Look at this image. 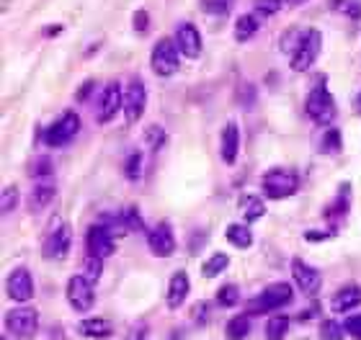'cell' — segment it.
<instances>
[{"label":"cell","instance_id":"45","mask_svg":"<svg viewBox=\"0 0 361 340\" xmlns=\"http://www.w3.org/2000/svg\"><path fill=\"white\" fill-rule=\"evenodd\" d=\"M359 106H361V98H359Z\"/></svg>","mask_w":361,"mask_h":340},{"label":"cell","instance_id":"27","mask_svg":"<svg viewBox=\"0 0 361 340\" xmlns=\"http://www.w3.org/2000/svg\"><path fill=\"white\" fill-rule=\"evenodd\" d=\"M227 266H230V258H227L225 253H212L209 258H206L204 266H202V273H204L206 279H212V276L225 271Z\"/></svg>","mask_w":361,"mask_h":340},{"label":"cell","instance_id":"24","mask_svg":"<svg viewBox=\"0 0 361 340\" xmlns=\"http://www.w3.org/2000/svg\"><path fill=\"white\" fill-rule=\"evenodd\" d=\"M80 332L88 338H108L111 335V325L104 317H86L80 322Z\"/></svg>","mask_w":361,"mask_h":340},{"label":"cell","instance_id":"4","mask_svg":"<svg viewBox=\"0 0 361 340\" xmlns=\"http://www.w3.org/2000/svg\"><path fill=\"white\" fill-rule=\"evenodd\" d=\"M261 186H264V194L269 199H289L300 188V178L289 168H271L264 173Z\"/></svg>","mask_w":361,"mask_h":340},{"label":"cell","instance_id":"16","mask_svg":"<svg viewBox=\"0 0 361 340\" xmlns=\"http://www.w3.org/2000/svg\"><path fill=\"white\" fill-rule=\"evenodd\" d=\"M147 245H150V250L160 258H166L176 250V234L170 230V224L168 222H157L150 232H147Z\"/></svg>","mask_w":361,"mask_h":340},{"label":"cell","instance_id":"5","mask_svg":"<svg viewBox=\"0 0 361 340\" xmlns=\"http://www.w3.org/2000/svg\"><path fill=\"white\" fill-rule=\"evenodd\" d=\"M178 59H181V52L176 47V39H163L155 41V47H153V57H150V65L155 70V75L160 78H170L173 72L178 70Z\"/></svg>","mask_w":361,"mask_h":340},{"label":"cell","instance_id":"11","mask_svg":"<svg viewBox=\"0 0 361 340\" xmlns=\"http://www.w3.org/2000/svg\"><path fill=\"white\" fill-rule=\"evenodd\" d=\"M68 301L70 307L75 312H90L93 304H96V294H93V283L83 276V273H75L68 283Z\"/></svg>","mask_w":361,"mask_h":340},{"label":"cell","instance_id":"44","mask_svg":"<svg viewBox=\"0 0 361 340\" xmlns=\"http://www.w3.org/2000/svg\"><path fill=\"white\" fill-rule=\"evenodd\" d=\"M304 0H286V6H294V8H297V6H302Z\"/></svg>","mask_w":361,"mask_h":340},{"label":"cell","instance_id":"13","mask_svg":"<svg viewBox=\"0 0 361 340\" xmlns=\"http://www.w3.org/2000/svg\"><path fill=\"white\" fill-rule=\"evenodd\" d=\"M292 279H294V283H297V289L302 294H307V297L318 294V289L322 286L320 271L313 268L310 263L300 261V258H294L292 261Z\"/></svg>","mask_w":361,"mask_h":340},{"label":"cell","instance_id":"21","mask_svg":"<svg viewBox=\"0 0 361 340\" xmlns=\"http://www.w3.org/2000/svg\"><path fill=\"white\" fill-rule=\"evenodd\" d=\"M255 31H258V16H255V13H243V16H237V21H235V39L237 41L253 39Z\"/></svg>","mask_w":361,"mask_h":340},{"label":"cell","instance_id":"23","mask_svg":"<svg viewBox=\"0 0 361 340\" xmlns=\"http://www.w3.org/2000/svg\"><path fill=\"white\" fill-rule=\"evenodd\" d=\"M227 240H230V245L240 248V250L251 248V245H253V234H251V227H248V224H240V222L230 224V227H227Z\"/></svg>","mask_w":361,"mask_h":340},{"label":"cell","instance_id":"29","mask_svg":"<svg viewBox=\"0 0 361 340\" xmlns=\"http://www.w3.org/2000/svg\"><path fill=\"white\" fill-rule=\"evenodd\" d=\"M217 304L219 307H237L240 304V289L235 283H227L217 292Z\"/></svg>","mask_w":361,"mask_h":340},{"label":"cell","instance_id":"36","mask_svg":"<svg viewBox=\"0 0 361 340\" xmlns=\"http://www.w3.org/2000/svg\"><path fill=\"white\" fill-rule=\"evenodd\" d=\"M341 147V132L338 129H328L325 137H322V150L325 152H335Z\"/></svg>","mask_w":361,"mask_h":340},{"label":"cell","instance_id":"42","mask_svg":"<svg viewBox=\"0 0 361 340\" xmlns=\"http://www.w3.org/2000/svg\"><path fill=\"white\" fill-rule=\"evenodd\" d=\"M142 338H145V325H137L135 330L127 335V340H142Z\"/></svg>","mask_w":361,"mask_h":340},{"label":"cell","instance_id":"2","mask_svg":"<svg viewBox=\"0 0 361 340\" xmlns=\"http://www.w3.org/2000/svg\"><path fill=\"white\" fill-rule=\"evenodd\" d=\"M294 297L292 286L289 283H271L266 286L261 294H255L253 299H248L245 304V314L248 317H255V314H266V312H273V310H282L284 304H289Z\"/></svg>","mask_w":361,"mask_h":340},{"label":"cell","instance_id":"33","mask_svg":"<svg viewBox=\"0 0 361 340\" xmlns=\"http://www.w3.org/2000/svg\"><path fill=\"white\" fill-rule=\"evenodd\" d=\"M202 8L209 16H227L230 8H233V0H202Z\"/></svg>","mask_w":361,"mask_h":340},{"label":"cell","instance_id":"19","mask_svg":"<svg viewBox=\"0 0 361 340\" xmlns=\"http://www.w3.org/2000/svg\"><path fill=\"white\" fill-rule=\"evenodd\" d=\"M191 292V281H188V273L186 271H176L170 276V283H168V307L170 310H178L186 301Z\"/></svg>","mask_w":361,"mask_h":340},{"label":"cell","instance_id":"26","mask_svg":"<svg viewBox=\"0 0 361 340\" xmlns=\"http://www.w3.org/2000/svg\"><path fill=\"white\" fill-rule=\"evenodd\" d=\"M286 330H289V317H286V314H273L271 320H269V325H266V338L284 340Z\"/></svg>","mask_w":361,"mask_h":340},{"label":"cell","instance_id":"20","mask_svg":"<svg viewBox=\"0 0 361 340\" xmlns=\"http://www.w3.org/2000/svg\"><path fill=\"white\" fill-rule=\"evenodd\" d=\"M55 183L52 181H37V186L31 188L29 194V212L37 214V212H44L52 201H55Z\"/></svg>","mask_w":361,"mask_h":340},{"label":"cell","instance_id":"8","mask_svg":"<svg viewBox=\"0 0 361 340\" xmlns=\"http://www.w3.org/2000/svg\"><path fill=\"white\" fill-rule=\"evenodd\" d=\"M147 108V88L142 78H129L127 88H124V121L127 124H137L139 117Z\"/></svg>","mask_w":361,"mask_h":340},{"label":"cell","instance_id":"28","mask_svg":"<svg viewBox=\"0 0 361 340\" xmlns=\"http://www.w3.org/2000/svg\"><path fill=\"white\" fill-rule=\"evenodd\" d=\"M142 152L139 150H129L127 160H124V175H127V181H139V175H142Z\"/></svg>","mask_w":361,"mask_h":340},{"label":"cell","instance_id":"14","mask_svg":"<svg viewBox=\"0 0 361 340\" xmlns=\"http://www.w3.org/2000/svg\"><path fill=\"white\" fill-rule=\"evenodd\" d=\"M6 292L13 301H29L34 297V279H31V273L26 268H13L8 273V279H6Z\"/></svg>","mask_w":361,"mask_h":340},{"label":"cell","instance_id":"9","mask_svg":"<svg viewBox=\"0 0 361 340\" xmlns=\"http://www.w3.org/2000/svg\"><path fill=\"white\" fill-rule=\"evenodd\" d=\"M72 248V230H70L68 222H59L52 232L44 237V245H41V255L47 261H65Z\"/></svg>","mask_w":361,"mask_h":340},{"label":"cell","instance_id":"40","mask_svg":"<svg viewBox=\"0 0 361 340\" xmlns=\"http://www.w3.org/2000/svg\"><path fill=\"white\" fill-rule=\"evenodd\" d=\"M341 8L343 13H349L351 19H361V3H356V0H343Z\"/></svg>","mask_w":361,"mask_h":340},{"label":"cell","instance_id":"22","mask_svg":"<svg viewBox=\"0 0 361 340\" xmlns=\"http://www.w3.org/2000/svg\"><path fill=\"white\" fill-rule=\"evenodd\" d=\"M240 209H243V217L245 222H255V219H261L266 214V204L261 196H253V194H245L240 199Z\"/></svg>","mask_w":361,"mask_h":340},{"label":"cell","instance_id":"15","mask_svg":"<svg viewBox=\"0 0 361 340\" xmlns=\"http://www.w3.org/2000/svg\"><path fill=\"white\" fill-rule=\"evenodd\" d=\"M176 47L178 52L188 59H196L202 54V34L196 29L191 21H184V23H178L176 29Z\"/></svg>","mask_w":361,"mask_h":340},{"label":"cell","instance_id":"7","mask_svg":"<svg viewBox=\"0 0 361 340\" xmlns=\"http://www.w3.org/2000/svg\"><path fill=\"white\" fill-rule=\"evenodd\" d=\"M80 132V117L75 111H65L62 117L44 132V145L47 147H65L70 145Z\"/></svg>","mask_w":361,"mask_h":340},{"label":"cell","instance_id":"32","mask_svg":"<svg viewBox=\"0 0 361 340\" xmlns=\"http://www.w3.org/2000/svg\"><path fill=\"white\" fill-rule=\"evenodd\" d=\"M282 10V0H253V13L258 19H269Z\"/></svg>","mask_w":361,"mask_h":340},{"label":"cell","instance_id":"1","mask_svg":"<svg viewBox=\"0 0 361 340\" xmlns=\"http://www.w3.org/2000/svg\"><path fill=\"white\" fill-rule=\"evenodd\" d=\"M322 47V34L318 29H304L294 41V49L289 52V65L294 72H307L315 65V59L320 54Z\"/></svg>","mask_w":361,"mask_h":340},{"label":"cell","instance_id":"46","mask_svg":"<svg viewBox=\"0 0 361 340\" xmlns=\"http://www.w3.org/2000/svg\"><path fill=\"white\" fill-rule=\"evenodd\" d=\"M3 340H6V338H3Z\"/></svg>","mask_w":361,"mask_h":340},{"label":"cell","instance_id":"10","mask_svg":"<svg viewBox=\"0 0 361 340\" xmlns=\"http://www.w3.org/2000/svg\"><path fill=\"white\" fill-rule=\"evenodd\" d=\"M119 108H124V88L119 80H108L101 90V98H98L96 119L101 124H108L119 114Z\"/></svg>","mask_w":361,"mask_h":340},{"label":"cell","instance_id":"41","mask_svg":"<svg viewBox=\"0 0 361 340\" xmlns=\"http://www.w3.org/2000/svg\"><path fill=\"white\" fill-rule=\"evenodd\" d=\"M96 86V83H93V80H88V83H86V86L80 88L78 93H75V98H78V101H86V98H88V93H90V88Z\"/></svg>","mask_w":361,"mask_h":340},{"label":"cell","instance_id":"25","mask_svg":"<svg viewBox=\"0 0 361 340\" xmlns=\"http://www.w3.org/2000/svg\"><path fill=\"white\" fill-rule=\"evenodd\" d=\"M248 332H251V317H248V314H237V317H233L225 328L227 340H243V338H248Z\"/></svg>","mask_w":361,"mask_h":340},{"label":"cell","instance_id":"30","mask_svg":"<svg viewBox=\"0 0 361 340\" xmlns=\"http://www.w3.org/2000/svg\"><path fill=\"white\" fill-rule=\"evenodd\" d=\"M145 142L153 152H157L160 147L166 145V129L160 127V124H150V127L145 129Z\"/></svg>","mask_w":361,"mask_h":340},{"label":"cell","instance_id":"17","mask_svg":"<svg viewBox=\"0 0 361 340\" xmlns=\"http://www.w3.org/2000/svg\"><path fill=\"white\" fill-rule=\"evenodd\" d=\"M237 147H240V129L235 121H227L225 129H222V137H219V155H222L225 166H235Z\"/></svg>","mask_w":361,"mask_h":340},{"label":"cell","instance_id":"6","mask_svg":"<svg viewBox=\"0 0 361 340\" xmlns=\"http://www.w3.org/2000/svg\"><path fill=\"white\" fill-rule=\"evenodd\" d=\"M39 328V312L34 307H16L6 312V330L21 340L34 338V332Z\"/></svg>","mask_w":361,"mask_h":340},{"label":"cell","instance_id":"31","mask_svg":"<svg viewBox=\"0 0 361 340\" xmlns=\"http://www.w3.org/2000/svg\"><path fill=\"white\" fill-rule=\"evenodd\" d=\"M343 332H346L343 322H338V320H322L320 322V338L322 340H343Z\"/></svg>","mask_w":361,"mask_h":340},{"label":"cell","instance_id":"34","mask_svg":"<svg viewBox=\"0 0 361 340\" xmlns=\"http://www.w3.org/2000/svg\"><path fill=\"white\" fill-rule=\"evenodd\" d=\"M101 271H104V261L101 258H93V255H88V261H86V271H83V276L88 279L93 286L98 283V276H101Z\"/></svg>","mask_w":361,"mask_h":340},{"label":"cell","instance_id":"3","mask_svg":"<svg viewBox=\"0 0 361 340\" xmlns=\"http://www.w3.org/2000/svg\"><path fill=\"white\" fill-rule=\"evenodd\" d=\"M304 111H307L310 121L318 124V127L333 124V119H335V101H333L331 90H328V86H325L322 80L310 90L307 103H304Z\"/></svg>","mask_w":361,"mask_h":340},{"label":"cell","instance_id":"39","mask_svg":"<svg viewBox=\"0 0 361 340\" xmlns=\"http://www.w3.org/2000/svg\"><path fill=\"white\" fill-rule=\"evenodd\" d=\"M147 26H150V19H147V10L139 8L135 13V31L137 34H147Z\"/></svg>","mask_w":361,"mask_h":340},{"label":"cell","instance_id":"43","mask_svg":"<svg viewBox=\"0 0 361 340\" xmlns=\"http://www.w3.org/2000/svg\"><path fill=\"white\" fill-rule=\"evenodd\" d=\"M59 31H62V26H47L44 34H47V37H55V34H59Z\"/></svg>","mask_w":361,"mask_h":340},{"label":"cell","instance_id":"38","mask_svg":"<svg viewBox=\"0 0 361 340\" xmlns=\"http://www.w3.org/2000/svg\"><path fill=\"white\" fill-rule=\"evenodd\" d=\"M343 328H346V332H349V335H351L353 340H361V314L346 317V322H343Z\"/></svg>","mask_w":361,"mask_h":340},{"label":"cell","instance_id":"37","mask_svg":"<svg viewBox=\"0 0 361 340\" xmlns=\"http://www.w3.org/2000/svg\"><path fill=\"white\" fill-rule=\"evenodd\" d=\"M124 219H127V227L132 230V232H142V230H145V224H142V217H139V212H137V206H129Z\"/></svg>","mask_w":361,"mask_h":340},{"label":"cell","instance_id":"12","mask_svg":"<svg viewBox=\"0 0 361 340\" xmlns=\"http://www.w3.org/2000/svg\"><path fill=\"white\" fill-rule=\"evenodd\" d=\"M86 248H88V255L104 261V258H108V255L117 250V237L108 232L101 222H96L88 230V234H86Z\"/></svg>","mask_w":361,"mask_h":340},{"label":"cell","instance_id":"35","mask_svg":"<svg viewBox=\"0 0 361 340\" xmlns=\"http://www.w3.org/2000/svg\"><path fill=\"white\" fill-rule=\"evenodd\" d=\"M21 196H19V188L16 186H8L6 191H3V204H0V209H3V214H10L16 206H19Z\"/></svg>","mask_w":361,"mask_h":340},{"label":"cell","instance_id":"18","mask_svg":"<svg viewBox=\"0 0 361 340\" xmlns=\"http://www.w3.org/2000/svg\"><path fill=\"white\" fill-rule=\"evenodd\" d=\"M359 304H361V286H356V283H346V286H341L338 292L333 294L331 310L338 312V314H346V312L356 310Z\"/></svg>","mask_w":361,"mask_h":340}]
</instances>
